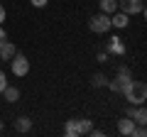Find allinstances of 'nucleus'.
<instances>
[{
  "mask_svg": "<svg viewBox=\"0 0 147 137\" xmlns=\"http://www.w3.org/2000/svg\"><path fill=\"white\" fill-rule=\"evenodd\" d=\"M88 30L93 32V34H105V32H110L113 30V27H110V15H105V12L93 15L88 20Z\"/></svg>",
  "mask_w": 147,
  "mask_h": 137,
  "instance_id": "f03ea898",
  "label": "nucleus"
},
{
  "mask_svg": "<svg viewBox=\"0 0 147 137\" xmlns=\"http://www.w3.org/2000/svg\"><path fill=\"white\" fill-rule=\"evenodd\" d=\"M32 130V120L27 115H20V118H15V132H20V135H25V132H30Z\"/></svg>",
  "mask_w": 147,
  "mask_h": 137,
  "instance_id": "9d476101",
  "label": "nucleus"
},
{
  "mask_svg": "<svg viewBox=\"0 0 147 137\" xmlns=\"http://www.w3.org/2000/svg\"><path fill=\"white\" fill-rule=\"evenodd\" d=\"M64 135H66V137H79V135H81L79 118H71V120H66V125H64Z\"/></svg>",
  "mask_w": 147,
  "mask_h": 137,
  "instance_id": "1a4fd4ad",
  "label": "nucleus"
},
{
  "mask_svg": "<svg viewBox=\"0 0 147 137\" xmlns=\"http://www.w3.org/2000/svg\"><path fill=\"white\" fill-rule=\"evenodd\" d=\"M96 59H98L100 64H105V61H108V54H105V52H100V54H98V56H96Z\"/></svg>",
  "mask_w": 147,
  "mask_h": 137,
  "instance_id": "aec40b11",
  "label": "nucleus"
},
{
  "mask_svg": "<svg viewBox=\"0 0 147 137\" xmlns=\"http://www.w3.org/2000/svg\"><path fill=\"white\" fill-rule=\"evenodd\" d=\"M118 10L125 12L127 17H132V15H142L145 5H142V0H118Z\"/></svg>",
  "mask_w": 147,
  "mask_h": 137,
  "instance_id": "39448f33",
  "label": "nucleus"
},
{
  "mask_svg": "<svg viewBox=\"0 0 147 137\" xmlns=\"http://www.w3.org/2000/svg\"><path fill=\"white\" fill-rule=\"evenodd\" d=\"M30 3H32V7H44L49 0H30Z\"/></svg>",
  "mask_w": 147,
  "mask_h": 137,
  "instance_id": "f3484780",
  "label": "nucleus"
},
{
  "mask_svg": "<svg viewBox=\"0 0 147 137\" xmlns=\"http://www.w3.org/2000/svg\"><path fill=\"white\" fill-rule=\"evenodd\" d=\"M98 7L105 15H113V12L118 10V0H98Z\"/></svg>",
  "mask_w": 147,
  "mask_h": 137,
  "instance_id": "f8f14e48",
  "label": "nucleus"
},
{
  "mask_svg": "<svg viewBox=\"0 0 147 137\" xmlns=\"http://www.w3.org/2000/svg\"><path fill=\"white\" fill-rule=\"evenodd\" d=\"M17 54V47H15V42H3L0 44V61H10L12 56H15Z\"/></svg>",
  "mask_w": 147,
  "mask_h": 137,
  "instance_id": "0eeeda50",
  "label": "nucleus"
},
{
  "mask_svg": "<svg viewBox=\"0 0 147 137\" xmlns=\"http://www.w3.org/2000/svg\"><path fill=\"white\" fill-rule=\"evenodd\" d=\"M5 39H7V32H5V27H3V25H0V44H3V42H5Z\"/></svg>",
  "mask_w": 147,
  "mask_h": 137,
  "instance_id": "6ab92c4d",
  "label": "nucleus"
},
{
  "mask_svg": "<svg viewBox=\"0 0 147 137\" xmlns=\"http://www.w3.org/2000/svg\"><path fill=\"white\" fill-rule=\"evenodd\" d=\"M79 127H81V135H88L91 127H93V120H88V118H79Z\"/></svg>",
  "mask_w": 147,
  "mask_h": 137,
  "instance_id": "2eb2a0df",
  "label": "nucleus"
},
{
  "mask_svg": "<svg viewBox=\"0 0 147 137\" xmlns=\"http://www.w3.org/2000/svg\"><path fill=\"white\" fill-rule=\"evenodd\" d=\"M0 64H3V61H0Z\"/></svg>",
  "mask_w": 147,
  "mask_h": 137,
  "instance_id": "b1692460",
  "label": "nucleus"
},
{
  "mask_svg": "<svg viewBox=\"0 0 147 137\" xmlns=\"http://www.w3.org/2000/svg\"><path fill=\"white\" fill-rule=\"evenodd\" d=\"M130 81H132V74L130 71H127L125 66L120 68V71H118V76L113 81H108V88L113 91V93H123V91L127 88V86H130Z\"/></svg>",
  "mask_w": 147,
  "mask_h": 137,
  "instance_id": "7ed1b4c3",
  "label": "nucleus"
},
{
  "mask_svg": "<svg viewBox=\"0 0 147 137\" xmlns=\"http://www.w3.org/2000/svg\"><path fill=\"white\" fill-rule=\"evenodd\" d=\"M123 95H125V100L132 103V105H142L147 100V86L142 81H130V86L123 91Z\"/></svg>",
  "mask_w": 147,
  "mask_h": 137,
  "instance_id": "f257e3e1",
  "label": "nucleus"
},
{
  "mask_svg": "<svg viewBox=\"0 0 147 137\" xmlns=\"http://www.w3.org/2000/svg\"><path fill=\"white\" fill-rule=\"evenodd\" d=\"M127 22H130V17H127L125 12H120V10H115L110 15V27H115V30H125Z\"/></svg>",
  "mask_w": 147,
  "mask_h": 137,
  "instance_id": "6e6552de",
  "label": "nucleus"
},
{
  "mask_svg": "<svg viewBox=\"0 0 147 137\" xmlns=\"http://www.w3.org/2000/svg\"><path fill=\"white\" fill-rule=\"evenodd\" d=\"M108 52H110V54H125V47H123V39L113 37V39H110V44H108Z\"/></svg>",
  "mask_w": 147,
  "mask_h": 137,
  "instance_id": "4468645a",
  "label": "nucleus"
},
{
  "mask_svg": "<svg viewBox=\"0 0 147 137\" xmlns=\"http://www.w3.org/2000/svg\"><path fill=\"white\" fill-rule=\"evenodd\" d=\"M88 135H93V137H103V130H96V127H91Z\"/></svg>",
  "mask_w": 147,
  "mask_h": 137,
  "instance_id": "412c9836",
  "label": "nucleus"
},
{
  "mask_svg": "<svg viewBox=\"0 0 147 137\" xmlns=\"http://www.w3.org/2000/svg\"><path fill=\"white\" fill-rule=\"evenodd\" d=\"M10 71L15 76H20V79H22V76H27V74H30V59H27L25 54L17 52L15 56L10 59Z\"/></svg>",
  "mask_w": 147,
  "mask_h": 137,
  "instance_id": "20e7f679",
  "label": "nucleus"
},
{
  "mask_svg": "<svg viewBox=\"0 0 147 137\" xmlns=\"http://www.w3.org/2000/svg\"><path fill=\"white\" fill-rule=\"evenodd\" d=\"M132 120H135L137 125H145V122H147V110H145V103H142V105H135V113H132Z\"/></svg>",
  "mask_w": 147,
  "mask_h": 137,
  "instance_id": "ddd939ff",
  "label": "nucleus"
},
{
  "mask_svg": "<svg viewBox=\"0 0 147 137\" xmlns=\"http://www.w3.org/2000/svg\"><path fill=\"white\" fill-rule=\"evenodd\" d=\"M0 132H3V122H0Z\"/></svg>",
  "mask_w": 147,
  "mask_h": 137,
  "instance_id": "5701e85b",
  "label": "nucleus"
},
{
  "mask_svg": "<svg viewBox=\"0 0 147 137\" xmlns=\"http://www.w3.org/2000/svg\"><path fill=\"white\" fill-rule=\"evenodd\" d=\"M0 95H3L7 103H17V100H20V88H15V86H5Z\"/></svg>",
  "mask_w": 147,
  "mask_h": 137,
  "instance_id": "9b49d317",
  "label": "nucleus"
},
{
  "mask_svg": "<svg viewBox=\"0 0 147 137\" xmlns=\"http://www.w3.org/2000/svg\"><path fill=\"white\" fill-rule=\"evenodd\" d=\"M5 86H7V76L0 71V93H3V88H5Z\"/></svg>",
  "mask_w": 147,
  "mask_h": 137,
  "instance_id": "a211bd4d",
  "label": "nucleus"
},
{
  "mask_svg": "<svg viewBox=\"0 0 147 137\" xmlns=\"http://www.w3.org/2000/svg\"><path fill=\"white\" fill-rule=\"evenodd\" d=\"M5 17H7V12H5V7L0 5V25H3V22H5Z\"/></svg>",
  "mask_w": 147,
  "mask_h": 137,
  "instance_id": "4be33fe9",
  "label": "nucleus"
},
{
  "mask_svg": "<svg viewBox=\"0 0 147 137\" xmlns=\"http://www.w3.org/2000/svg\"><path fill=\"white\" fill-rule=\"evenodd\" d=\"M91 83H93V88H100V86H108V79H105L103 74H93Z\"/></svg>",
  "mask_w": 147,
  "mask_h": 137,
  "instance_id": "dca6fc26",
  "label": "nucleus"
},
{
  "mask_svg": "<svg viewBox=\"0 0 147 137\" xmlns=\"http://www.w3.org/2000/svg\"><path fill=\"white\" fill-rule=\"evenodd\" d=\"M135 127H137V122L132 120L130 115H123L120 120H118V132L125 135V137H135Z\"/></svg>",
  "mask_w": 147,
  "mask_h": 137,
  "instance_id": "423d86ee",
  "label": "nucleus"
}]
</instances>
